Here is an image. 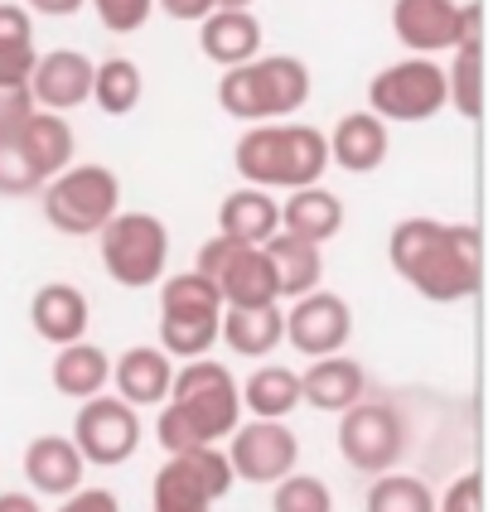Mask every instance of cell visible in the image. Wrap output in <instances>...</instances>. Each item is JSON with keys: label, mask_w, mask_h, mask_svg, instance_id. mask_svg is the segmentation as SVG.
<instances>
[{"label": "cell", "mask_w": 493, "mask_h": 512, "mask_svg": "<svg viewBox=\"0 0 493 512\" xmlns=\"http://www.w3.org/2000/svg\"><path fill=\"white\" fill-rule=\"evenodd\" d=\"M387 261L431 305H460L484 285V237L474 223L402 218L387 232Z\"/></svg>", "instance_id": "cell-1"}, {"label": "cell", "mask_w": 493, "mask_h": 512, "mask_svg": "<svg viewBox=\"0 0 493 512\" xmlns=\"http://www.w3.org/2000/svg\"><path fill=\"white\" fill-rule=\"evenodd\" d=\"M237 426H242L237 377L218 358H194V363L174 368L170 397L155 416V440L165 445V455L223 445Z\"/></svg>", "instance_id": "cell-2"}, {"label": "cell", "mask_w": 493, "mask_h": 512, "mask_svg": "<svg viewBox=\"0 0 493 512\" xmlns=\"http://www.w3.org/2000/svg\"><path fill=\"white\" fill-rule=\"evenodd\" d=\"M232 165L252 189H310L329 170V141L319 126H247L232 145Z\"/></svg>", "instance_id": "cell-3"}, {"label": "cell", "mask_w": 493, "mask_h": 512, "mask_svg": "<svg viewBox=\"0 0 493 512\" xmlns=\"http://www.w3.org/2000/svg\"><path fill=\"white\" fill-rule=\"evenodd\" d=\"M305 102H310V68L290 54H261L242 68H228L218 83V107L252 126L286 121Z\"/></svg>", "instance_id": "cell-4"}, {"label": "cell", "mask_w": 493, "mask_h": 512, "mask_svg": "<svg viewBox=\"0 0 493 512\" xmlns=\"http://www.w3.org/2000/svg\"><path fill=\"white\" fill-rule=\"evenodd\" d=\"M39 194L49 228L63 237H97L121 213V179L107 165H68Z\"/></svg>", "instance_id": "cell-5"}, {"label": "cell", "mask_w": 493, "mask_h": 512, "mask_svg": "<svg viewBox=\"0 0 493 512\" xmlns=\"http://www.w3.org/2000/svg\"><path fill=\"white\" fill-rule=\"evenodd\" d=\"M97 252L116 285L145 290V285H160L170 271V228L155 213H116L97 232Z\"/></svg>", "instance_id": "cell-6"}, {"label": "cell", "mask_w": 493, "mask_h": 512, "mask_svg": "<svg viewBox=\"0 0 493 512\" xmlns=\"http://www.w3.org/2000/svg\"><path fill=\"white\" fill-rule=\"evenodd\" d=\"M232 464L223 445H199V450H179L160 464L155 484H150V512H213L232 493Z\"/></svg>", "instance_id": "cell-7"}, {"label": "cell", "mask_w": 493, "mask_h": 512, "mask_svg": "<svg viewBox=\"0 0 493 512\" xmlns=\"http://www.w3.org/2000/svg\"><path fill=\"white\" fill-rule=\"evenodd\" d=\"M368 112L377 121H397V126L440 116L445 112V63H435V58L387 63L368 83Z\"/></svg>", "instance_id": "cell-8"}, {"label": "cell", "mask_w": 493, "mask_h": 512, "mask_svg": "<svg viewBox=\"0 0 493 512\" xmlns=\"http://www.w3.org/2000/svg\"><path fill=\"white\" fill-rule=\"evenodd\" d=\"M194 271L218 290L223 310L281 305V295H276V276H271V261H266L261 247H242V242H228V237H208V242L199 247Z\"/></svg>", "instance_id": "cell-9"}, {"label": "cell", "mask_w": 493, "mask_h": 512, "mask_svg": "<svg viewBox=\"0 0 493 512\" xmlns=\"http://www.w3.org/2000/svg\"><path fill=\"white\" fill-rule=\"evenodd\" d=\"M339 455L358 474H392L406 455V421L392 401H358L339 416Z\"/></svg>", "instance_id": "cell-10"}, {"label": "cell", "mask_w": 493, "mask_h": 512, "mask_svg": "<svg viewBox=\"0 0 493 512\" xmlns=\"http://www.w3.org/2000/svg\"><path fill=\"white\" fill-rule=\"evenodd\" d=\"M83 464L92 469H116L141 450V411H131L121 397H92L78 406V421H73V435Z\"/></svg>", "instance_id": "cell-11"}, {"label": "cell", "mask_w": 493, "mask_h": 512, "mask_svg": "<svg viewBox=\"0 0 493 512\" xmlns=\"http://www.w3.org/2000/svg\"><path fill=\"white\" fill-rule=\"evenodd\" d=\"M228 464L242 484H281L300 469V435L286 421H242L228 435Z\"/></svg>", "instance_id": "cell-12"}, {"label": "cell", "mask_w": 493, "mask_h": 512, "mask_svg": "<svg viewBox=\"0 0 493 512\" xmlns=\"http://www.w3.org/2000/svg\"><path fill=\"white\" fill-rule=\"evenodd\" d=\"M353 339V310L344 295L334 290H310L300 300H290L286 310V343L305 358H329L344 353Z\"/></svg>", "instance_id": "cell-13"}, {"label": "cell", "mask_w": 493, "mask_h": 512, "mask_svg": "<svg viewBox=\"0 0 493 512\" xmlns=\"http://www.w3.org/2000/svg\"><path fill=\"white\" fill-rule=\"evenodd\" d=\"M25 87L34 112H78L92 97V58L78 54V49H54V54L34 58V73H29Z\"/></svg>", "instance_id": "cell-14"}, {"label": "cell", "mask_w": 493, "mask_h": 512, "mask_svg": "<svg viewBox=\"0 0 493 512\" xmlns=\"http://www.w3.org/2000/svg\"><path fill=\"white\" fill-rule=\"evenodd\" d=\"M392 34L411 58H435L460 44V0H392Z\"/></svg>", "instance_id": "cell-15"}, {"label": "cell", "mask_w": 493, "mask_h": 512, "mask_svg": "<svg viewBox=\"0 0 493 512\" xmlns=\"http://www.w3.org/2000/svg\"><path fill=\"white\" fill-rule=\"evenodd\" d=\"M170 382H174V358H165L155 343H131L126 353L112 358V387L131 411H141V406H165Z\"/></svg>", "instance_id": "cell-16"}, {"label": "cell", "mask_w": 493, "mask_h": 512, "mask_svg": "<svg viewBox=\"0 0 493 512\" xmlns=\"http://www.w3.org/2000/svg\"><path fill=\"white\" fill-rule=\"evenodd\" d=\"M29 324H34V334L44 343H54V348H68V343L87 339V324H92V305H87V295L78 285L68 281H49L34 290V300H29Z\"/></svg>", "instance_id": "cell-17"}, {"label": "cell", "mask_w": 493, "mask_h": 512, "mask_svg": "<svg viewBox=\"0 0 493 512\" xmlns=\"http://www.w3.org/2000/svg\"><path fill=\"white\" fill-rule=\"evenodd\" d=\"M363 397H368V372H363V363H353L344 353L315 358L310 368L300 372V401L324 411V416H344L348 406H358Z\"/></svg>", "instance_id": "cell-18"}, {"label": "cell", "mask_w": 493, "mask_h": 512, "mask_svg": "<svg viewBox=\"0 0 493 512\" xmlns=\"http://www.w3.org/2000/svg\"><path fill=\"white\" fill-rule=\"evenodd\" d=\"M25 479L39 498H68L87 479V464L68 435H34L25 445Z\"/></svg>", "instance_id": "cell-19"}, {"label": "cell", "mask_w": 493, "mask_h": 512, "mask_svg": "<svg viewBox=\"0 0 493 512\" xmlns=\"http://www.w3.org/2000/svg\"><path fill=\"white\" fill-rule=\"evenodd\" d=\"M329 141V165H339L348 174H373L387 150H392V136H387V121H377L373 112H348L339 116V126L324 136Z\"/></svg>", "instance_id": "cell-20"}, {"label": "cell", "mask_w": 493, "mask_h": 512, "mask_svg": "<svg viewBox=\"0 0 493 512\" xmlns=\"http://www.w3.org/2000/svg\"><path fill=\"white\" fill-rule=\"evenodd\" d=\"M199 49L223 73L261 58V20L252 10H213L199 25Z\"/></svg>", "instance_id": "cell-21"}, {"label": "cell", "mask_w": 493, "mask_h": 512, "mask_svg": "<svg viewBox=\"0 0 493 512\" xmlns=\"http://www.w3.org/2000/svg\"><path fill=\"white\" fill-rule=\"evenodd\" d=\"M276 232H281V203L271 199L266 189L242 184V189L223 194V203H218V237L242 242V247H261Z\"/></svg>", "instance_id": "cell-22"}, {"label": "cell", "mask_w": 493, "mask_h": 512, "mask_svg": "<svg viewBox=\"0 0 493 512\" xmlns=\"http://www.w3.org/2000/svg\"><path fill=\"white\" fill-rule=\"evenodd\" d=\"M15 141H20V150H25L29 170H34L39 184H49L54 174L68 170L73 165V145H78L73 141V126L54 112H29L15 126Z\"/></svg>", "instance_id": "cell-23"}, {"label": "cell", "mask_w": 493, "mask_h": 512, "mask_svg": "<svg viewBox=\"0 0 493 512\" xmlns=\"http://www.w3.org/2000/svg\"><path fill=\"white\" fill-rule=\"evenodd\" d=\"M261 252L271 261L276 295H281L286 305L300 300V295H310V290H319V281H324V252H319L315 242H300V237H290V232H276V237L261 242Z\"/></svg>", "instance_id": "cell-24"}, {"label": "cell", "mask_w": 493, "mask_h": 512, "mask_svg": "<svg viewBox=\"0 0 493 512\" xmlns=\"http://www.w3.org/2000/svg\"><path fill=\"white\" fill-rule=\"evenodd\" d=\"M281 232L300 237V242H315L324 247L329 237L344 232V199L329 194L324 184H310V189H295L281 203Z\"/></svg>", "instance_id": "cell-25"}, {"label": "cell", "mask_w": 493, "mask_h": 512, "mask_svg": "<svg viewBox=\"0 0 493 512\" xmlns=\"http://www.w3.org/2000/svg\"><path fill=\"white\" fill-rule=\"evenodd\" d=\"M49 382H54L58 397H73V401H92L107 392L112 382V358L97 348V343H68L54 353V368H49Z\"/></svg>", "instance_id": "cell-26"}, {"label": "cell", "mask_w": 493, "mask_h": 512, "mask_svg": "<svg viewBox=\"0 0 493 512\" xmlns=\"http://www.w3.org/2000/svg\"><path fill=\"white\" fill-rule=\"evenodd\" d=\"M218 339L237 358H271L286 343V310L281 305H257V310H223Z\"/></svg>", "instance_id": "cell-27"}, {"label": "cell", "mask_w": 493, "mask_h": 512, "mask_svg": "<svg viewBox=\"0 0 493 512\" xmlns=\"http://www.w3.org/2000/svg\"><path fill=\"white\" fill-rule=\"evenodd\" d=\"M237 397L252 421H286L300 406V372H290L286 363H261L247 382H237Z\"/></svg>", "instance_id": "cell-28"}, {"label": "cell", "mask_w": 493, "mask_h": 512, "mask_svg": "<svg viewBox=\"0 0 493 512\" xmlns=\"http://www.w3.org/2000/svg\"><path fill=\"white\" fill-rule=\"evenodd\" d=\"M194 319H223L218 290L199 271H179L160 281V324H194Z\"/></svg>", "instance_id": "cell-29"}, {"label": "cell", "mask_w": 493, "mask_h": 512, "mask_svg": "<svg viewBox=\"0 0 493 512\" xmlns=\"http://www.w3.org/2000/svg\"><path fill=\"white\" fill-rule=\"evenodd\" d=\"M145 78L131 58H107V63H92V97L107 116H131L141 107Z\"/></svg>", "instance_id": "cell-30"}, {"label": "cell", "mask_w": 493, "mask_h": 512, "mask_svg": "<svg viewBox=\"0 0 493 512\" xmlns=\"http://www.w3.org/2000/svg\"><path fill=\"white\" fill-rule=\"evenodd\" d=\"M445 107H455L464 121L484 116V49H455L445 68Z\"/></svg>", "instance_id": "cell-31"}, {"label": "cell", "mask_w": 493, "mask_h": 512, "mask_svg": "<svg viewBox=\"0 0 493 512\" xmlns=\"http://www.w3.org/2000/svg\"><path fill=\"white\" fill-rule=\"evenodd\" d=\"M363 512H435V488L416 474H377L363 493Z\"/></svg>", "instance_id": "cell-32"}, {"label": "cell", "mask_w": 493, "mask_h": 512, "mask_svg": "<svg viewBox=\"0 0 493 512\" xmlns=\"http://www.w3.org/2000/svg\"><path fill=\"white\" fill-rule=\"evenodd\" d=\"M271 512H334V493L315 474H286L281 484H271Z\"/></svg>", "instance_id": "cell-33"}, {"label": "cell", "mask_w": 493, "mask_h": 512, "mask_svg": "<svg viewBox=\"0 0 493 512\" xmlns=\"http://www.w3.org/2000/svg\"><path fill=\"white\" fill-rule=\"evenodd\" d=\"M39 189H44V184L29 170L25 150L15 141V126L0 131V194H5V199H29V194H39Z\"/></svg>", "instance_id": "cell-34"}, {"label": "cell", "mask_w": 493, "mask_h": 512, "mask_svg": "<svg viewBox=\"0 0 493 512\" xmlns=\"http://www.w3.org/2000/svg\"><path fill=\"white\" fill-rule=\"evenodd\" d=\"M87 5L107 34H136L155 15V0H87Z\"/></svg>", "instance_id": "cell-35"}, {"label": "cell", "mask_w": 493, "mask_h": 512, "mask_svg": "<svg viewBox=\"0 0 493 512\" xmlns=\"http://www.w3.org/2000/svg\"><path fill=\"white\" fill-rule=\"evenodd\" d=\"M34 49V20L25 5H0V54H29Z\"/></svg>", "instance_id": "cell-36"}, {"label": "cell", "mask_w": 493, "mask_h": 512, "mask_svg": "<svg viewBox=\"0 0 493 512\" xmlns=\"http://www.w3.org/2000/svg\"><path fill=\"white\" fill-rule=\"evenodd\" d=\"M435 512H484V479L479 474H460L435 498Z\"/></svg>", "instance_id": "cell-37"}, {"label": "cell", "mask_w": 493, "mask_h": 512, "mask_svg": "<svg viewBox=\"0 0 493 512\" xmlns=\"http://www.w3.org/2000/svg\"><path fill=\"white\" fill-rule=\"evenodd\" d=\"M54 512H121V498H116L112 488H78V493H68V498H58Z\"/></svg>", "instance_id": "cell-38"}, {"label": "cell", "mask_w": 493, "mask_h": 512, "mask_svg": "<svg viewBox=\"0 0 493 512\" xmlns=\"http://www.w3.org/2000/svg\"><path fill=\"white\" fill-rule=\"evenodd\" d=\"M34 112V102H29V87H0V131H10V126H20L25 116Z\"/></svg>", "instance_id": "cell-39"}, {"label": "cell", "mask_w": 493, "mask_h": 512, "mask_svg": "<svg viewBox=\"0 0 493 512\" xmlns=\"http://www.w3.org/2000/svg\"><path fill=\"white\" fill-rule=\"evenodd\" d=\"M455 49H484V0L460 5V44Z\"/></svg>", "instance_id": "cell-40"}, {"label": "cell", "mask_w": 493, "mask_h": 512, "mask_svg": "<svg viewBox=\"0 0 493 512\" xmlns=\"http://www.w3.org/2000/svg\"><path fill=\"white\" fill-rule=\"evenodd\" d=\"M155 10H165L179 25H203L218 10V0H155Z\"/></svg>", "instance_id": "cell-41"}, {"label": "cell", "mask_w": 493, "mask_h": 512, "mask_svg": "<svg viewBox=\"0 0 493 512\" xmlns=\"http://www.w3.org/2000/svg\"><path fill=\"white\" fill-rule=\"evenodd\" d=\"M29 10H39V15H54V20H63V15H78L87 0H25Z\"/></svg>", "instance_id": "cell-42"}, {"label": "cell", "mask_w": 493, "mask_h": 512, "mask_svg": "<svg viewBox=\"0 0 493 512\" xmlns=\"http://www.w3.org/2000/svg\"><path fill=\"white\" fill-rule=\"evenodd\" d=\"M0 512H44L34 503V493H20V488H10V493H0Z\"/></svg>", "instance_id": "cell-43"}, {"label": "cell", "mask_w": 493, "mask_h": 512, "mask_svg": "<svg viewBox=\"0 0 493 512\" xmlns=\"http://www.w3.org/2000/svg\"><path fill=\"white\" fill-rule=\"evenodd\" d=\"M218 10H252V0H218Z\"/></svg>", "instance_id": "cell-44"}]
</instances>
